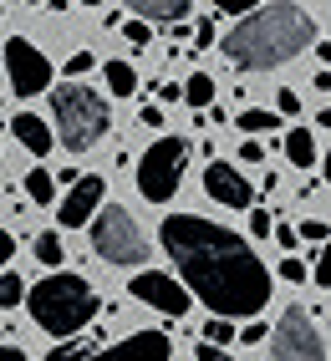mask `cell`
<instances>
[{"mask_svg": "<svg viewBox=\"0 0 331 361\" xmlns=\"http://www.w3.org/2000/svg\"><path fill=\"white\" fill-rule=\"evenodd\" d=\"M123 6L143 20H163V26H183V16H188V0H123Z\"/></svg>", "mask_w": 331, "mask_h": 361, "instance_id": "14", "label": "cell"}, {"mask_svg": "<svg viewBox=\"0 0 331 361\" xmlns=\"http://www.w3.org/2000/svg\"><path fill=\"white\" fill-rule=\"evenodd\" d=\"M255 6H260V0H215V11H219V16H250Z\"/></svg>", "mask_w": 331, "mask_h": 361, "instance_id": "29", "label": "cell"}, {"mask_svg": "<svg viewBox=\"0 0 331 361\" xmlns=\"http://www.w3.org/2000/svg\"><path fill=\"white\" fill-rule=\"evenodd\" d=\"M296 239H306V245H316V250H321V245H326V219H306Z\"/></svg>", "mask_w": 331, "mask_h": 361, "instance_id": "27", "label": "cell"}, {"mask_svg": "<svg viewBox=\"0 0 331 361\" xmlns=\"http://www.w3.org/2000/svg\"><path fill=\"white\" fill-rule=\"evenodd\" d=\"M11 133H16V142H20V148H26V153H36V158H46V153L56 148L52 128H46L41 117H31V112H16V117H11Z\"/></svg>", "mask_w": 331, "mask_h": 361, "instance_id": "13", "label": "cell"}, {"mask_svg": "<svg viewBox=\"0 0 331 361\" xmlns=\"http://www.w3.org/2000/svg\"><path fill=\"white\" fill-rule=\"evenodd\" d=\"M128 295H133L138 305L158 310V316H169V321L188 316V290H183V285H179L174 275H158V270H138V275L128 280Z\"/></svg>", "mask_w": 331, "mask_h": 361, "instance_id": "9", "label": "cell"}, {"mask_svg": "<svg viewBox=\"0 0 331 361\" xmlns=\"http://www.w3.org/2000/svg\"><path fill=\"white\" fill-rule=\"evenodd\" d=\"M179 102H188V107H209L215 102V77H204V71H194L188 82H179Z\"/></svg>", "mask_w": 331, "mask_h": 361, "instance_id": "16", "label": "cell"}, {"mask_svg": "<svg viewBox=\"0 0 331 361\" xmlns=\"http://www.w3.org/2000/svg\"><path fill=\"white\" fill-rule=\"evenodd\" d=\"M92 351H97V336H77V341H56L46 361H87Z\"/></svg>", "mask_w": 331, "mask_h": 361, "instance_id": "19", "label": "cell"}, {"mask_svg": "<svg viewBox=\"0 0 331 361\" xmlns=\"http://www.w3.org/2000/svg\"><path fill=\"white\" fill-rule=\"evenodd\" d=\"M311 270H316V285L326 290V255H316V259H311Z\"/></svg>", "mask_w": 331, "mask_h": 361, "instance_id": "39", "label": "cell"}, {"mask_svg": "<svg viewBox=\"0 0 331 361\" xmlns=\"http://www.w3.org/2000/svg\"><path fill=\"white\" fill-rule=\"evenodd\" d=\"M0 11H6V6H0Z\"/></svg>", "mask_w": 331, "mask_h": 361, "instance_id": "43", "label": "cell"}, {"mask_svg": "<svg viewBox=\"0 0 331 361\" xmlns=\"http://www.w3.org/2000/svg\"><path fill=\"white\" fill-rule=\"evenodd\" d=\"M270 361H326V336L321 326L306 316L301 305H291L270 331Z\"/></svg>", "mask_w": 331, "mask_h": 361, "instance_id": "7", "label": "cell"}, {"mask_svg": "<svg viewBox=\"0 0 331 361\" xmlns=\"http://www.w3.org/2000/svg\"><path fill=\"white\" fill-rule=\"evenodd\" d=\"M26 310H31V321H36L41 331H52V336H77V331H87L92 321H97L102 300H97V290H92L82 275L52 270V275H41L31 290H26Z\"/></svg>", "mask_w": 331, "mask_h": 361, "instance_id": "3", "label": "cell"}, {"mask_svg": "<svg viewBox=\"0 0 331 361\" xmlns=\"http://www.w3.org/2000/svg\"><path fill=\"white\" fill-rule=\"evenodd\" d=\"M6 77H11V92L16 97H41V92H52V61L36 41L26 36H11L6 41Z\"/></svg>", "mask_w": 331, "mask_h": 361, "instance_id": "8", "label": "cell"}, {"mask_svg": "<svg viewBox=\"0 0 331 361\" xmlns=\"http://www.w3.org/2000/svg\"><path fill=\"white\" fill-rule=\"evenodd\" d=\"M265 336H270V331H265V321H250L245 331H234V341H245V346H260Z\"/></svg>", "mask_w": 331, "mask_h": 361, "instance_id": "28", "label": "cell"}, {"mask_svg": "<svg viewBox=\"0 0 331 361\" xmlns=\"http://www.w3.org/2000/svg\"><path fill=\"white\" fill-rule=\"evenodd\" d=\"M183 168H188V137H179V133L153 137L143 158H138V194L148 204H169L183 183Z\"/></svg>", "mask_w": 331, "mask_h": 361, "instance_id": "5", "label": "cell"}, {"mask_svg": "<svg viewBox=\"0 0 331 361\" xmlns=\"http://www.w3.org/2000/svg\"><path fill=\"white\" fill-rule=\"evenodd\" d=\"M123 36H128V46H148V26H143V20H128V26H123Z\"/></svg>", "mask_w": 331, "mask_h": 361, "instance_id": "31", "label": "cell"}, {"mask_svg": "<svg viewBox=\"0 0 331 361\" xmlns=\"http://www.w3.org/2000/svg\"><path fill=\"white\" fill-rule=\"evenodd\" d=\"M286 158H291L296 168H306V173H311V163L321 158L316 137H311V128H286Z\"/></svg>", "mask_w": 331, "mask_h": 361, "instance_id": "15", "label": "cell"}, {"mask_svg": "<svg viewBox=\"0 0 331 361\" xmlns=\"http://www.w3.org/2000/svg\"><path fill=\"white\" fill-rule=\"evenodd\" d=\"M52 123H56V142L66 153H92L97 142L112 133V112H107V97L92 92L82 82H61L52 92Z\"/></svg>", "mask_w": 331, "mask_h": 361, "instance_id": "4", "label": "cell"}, {"mask_svg": "<svg viewBox=\"0 0 331 361\" xmlns=\"http://www.w3.org/2000/svg\"><path fill=\"white\" fill-rule=\"evenodd\" d=\"M26 6H46V0H26Z\"/></svg>", "mask_w": 331, "mask_h": 361, "instance_id": "41", "label": "cell"}, {"mask_svg": "<svg viewBox=\"0 0 331 361\" xmlns=\"http://www.w3.org/2000/svg\"><path fill=\"white\" fill-rule=\"evenodd\" d=\"M92 255L102 264H143L148 259V234L133 224L123 204H107L92 214Z\"/></svg>", "mask_w": 331, "mask_h": 361, "instance_id": "6", "label": "cell"}, {"mask_svg": "<svg viewBox=\"0 0 331 361\" xmlns=\"http://www.w3.org/2000/svg\"><path fill=\"white\" fill-rule=\"evenodd\" d=\"M102 77H107V92H112V97H133V92H138V71H133L128 61H107Z\"/></svg>", "mask_w": 331, "mask_h": 361, "instance_id": "17", "label": "cell"}, {"mask_svg": "<svg viewBox=\"0 0 331 361\" xmlns=\"http://www.w3.org/2000/svg\"><path fill=\"white\" fill-rule=\"evenodd\" d=\"M280 280H286V285H306V259L286 255V259H280Z\"/></svg>", "mask_w": 331, "mask_h": 361, "instance_id": "24", "label": "cell"}, {"mask_svg": "<svg viewBox=\"0 0 331 361\" xmlns=\"http://www.w3.org/2000/svg\"><path fill=\"white\" fill-rule=\"evenodd\" d=\"M158 245L179 264V285L188 300H204L215 321H260L270 305V270L250 250V239L229 234L204 214H169L158 229Z\"/></svg>", "mask_w": 331, "mask_h": 361, "instance_id": "1", "label": "cell"}, {"mask_svg": "<svg viewBox=\"0 0 331 361\" xmlns=\"http://www.w3.org/2000/svg\"><path fill=\"white\" fill-rule=\"evenodd\" d=\"M92 66H97V56H92V51H72V56H66V77L77 82V77H87Z\"/></svg>", "mask_w": 331, "mask_h": 361, "instance_id": "26", "label": "cell"}, {"mask_svg": "<svg viewBox=\"0 0 331 361\" xmlns=\"http://www.w3.org/2000/svg\"><path fill=\"white\" fill-rule=\"evenodd\" d=\"M301 112V92H280L275 97V117H296Z\"/></svg>", "mask_w": 331, "mask_h": 361, "instance_id": "30", "label": "cell"}, {"mask_svg": "<svg viewBox=\"0 0 331 361\" xmlns=\"http://www.w3.org/2000/svg\"><path fill=\"white\" fill-rule=\"evenodd\" d=\"M20 300H26V280H20V275H0V310H16Z\"/></svg>", "mask_w": 331, "mask_h": 361, "instance_id": "22", "label": "cell"}, {"mask_svg": "<svg viewBox=\"0 0 331 361\" xmlns=\"http://www.w3.org/2000/svg\"><path fill=\"white\" fill-rule=\"evenodd\" d=\"M11 255H16V239L0 229V275H6V264H11Z\"/></svg>", "mask_w": 331, "mask_h": 361, "instance_id": "36", "label": "cell"}, {"mask_svg": "<svg viewBox=\"0 0 331 361\" xmlns=\"http://www.w3.org/2000/svg\"><path fill=\"white\" fill-rule=\"evenodd\" d=\"M87 361H174V341H169L163 331H133V336H123L117 346L92 351Z\"/></svg>", "mask_w": 331, "mask_h": 361, "instance_id": "11", "label": "cell"}, {"mask_svg": "<svg viewBox=\"0 0 331 361\" xmlns=\"http://www.w3.org/2000/svg\"><path fill=\"white\" fill-rule=\"evenodd\" d=\"M204 194L215 199V204H224V209H234V214H250L255 209L250 178L234 163H224V158H209V168H204Z\"/></svg>", "mask_w": 331, "mask_h": 361, "instance_id": "10", "label": "cell"}, {"mask_svg": "<svg viewBox=\"0 0 331 361\" xmlns=\"http://www.w3.org/2000/svg\"><path fill=\"white\" fill-rule=\"evenodd\" d=\"M229 341H234V326H229V321H209V326H204V346L224 351Z\"/></svg>", "mask_w": 331, "mask_h": 361, "instance_id": "23", "label": "cell"}, {"mask_svg": "<svg viewBox=\"0 0 331 361\" xmlns=\"http://www.w3.org/2000/svg\"><path fill=\"white\" fill-rule=\"evenodd\" d=\"M316 36H321L316 20L306 16L296 0H275L265 11H250L240 26L219 41V56L234 71H275V66L296 61Z\"/></svg>", "mask_w": 331, "mask_h": 361, "instance_id": "2", "label": "cell"}, {"mask_svg": "<svg viewBox=\"0 0 331 361\" xmlns=\"http://www.w3.org/2000/svg\"><path fill=\"white\" fill-rule=\"evenodd\" d=\"M215 41H219V36H215V20H199V26H194V46H204V51H209Z\"/></svg>", "mask_w": 331, "mask_h": 361, "instance_id": "32", "label": "cell"}, {"mask_svg": "<svg viewBox=\"0 0 331 361\" xmlns=\"http://www.w3.org/2000/svg\"><path fill=\"white\" fill-rule=\"evenodd\" d=\"M102 199H107L102 173H77V183L66 188V199H61V214H56V219H61L66 229H82V224H92V214L102 209Z\"/></svg>", "mask_w": 331, "mask_h": 361, "instance_id": "12", "label": "cell"}, {"mask_svg": "<svg viewBox=\"0 0 331 361\" xmlns=\"http://www.w3.org/2000/svg\"><path fill=\"white\" fill-rule=\"evenodd\" d=\"M138 123H143V128H163V107H138Z\"/></svg>", "mask_w": 331, "mask_h": 361, "instance_id": "34", "label": "cell"}, {"mask_svg": "<svg viewBox=\"0 0 331 361\" xmlns=\"http://www.w3.org/2000/svg\"><path fill=\"white\" fill-rule=\"evenodd\" d=\"M77 6H87V11H92V6H102V0H77Z\"/></svg>", "mask_w": 331, "mask_h": 361, "instance_id": "40", "label": "cell"}, {"mask_svg": "<svg viewBox=\"0 0 331 361\" xmlns=\"http://www.w3.org/2000/svg\"><path fill=\"white\" fill-rule=\"evenodd\" d=\"M0 336H6V331H0Z\"/></svg>", "mask_w": 331, "mask_h": 361, "instance_id": "42", "label": "cell"}, {"mask_svg": "<svg viewBox=\"0 0 331 361\" xmlns=\"http://www.w3.org/2000/svg\"><path fill=\"white\" fill-rule=\"evenodd\" d=\"M270 234H275V245H280V250H296V229H286V224H275Z\"/></svg>", "mask_w": 331, "mask_h": 361, "instance_id": "37", "label": "cell"}, {"mask_svg": "<svg viewBox=\"0 0 331 361\" xmlns=\"http://www.w3.org/2000/svg\"><path fill=\"white\" fill-rule=\"evenodd\" d=\"M36 259L46 264V270H56V264L66 259V255H61V234H56V229H46V234H36Z\"/></svg>", "mask_w": 331, "mask_h": 361, "instance_id": "21", "label": "cell"}, {"mask_svg": "<svg viewBox=\"0 0 331 361\" xmlns=\"http://www.w3.org/2000/svg\"><path fill=\"white\" fill-rule=\"evenodd\" d=\"M234 123H240V133H280V117L270 107H250V112L234 117Z\"/></svg>", "mask_w": 331, "mask_h": 361, "instance_id": "20", "label": "cell"}, {"mask_svg": "<svg viewBox=\"0 0 331 361\" xmlns=\"http://www.w3.org/2000/svg\"><path fill=\"white\" fill-rule=\"evenodd\" d=\"M0 361H31V356L20 351V346H0Z\"/></svg>", "mask_w": 331, "mask_h": 361, "instance_id": "38", "label": "cell"}, {"mask_svg": "<svg viewBox=\"0 0 331 361\" xmlns=\"http://www.w3.org/2000/svg\"><path fill=\"white\" fill-rule=\"evenodd\" d=\"M26 199L31 204H52L56 199V173H52V168H31V173H26Z\"/></svg>", "mask_w": 331, "mask_h": 361, "instance_id": "18", "label": "cell"}, {"mask_svg": "<svg viewBox=\"0 0 331 361\" xmlns=\"http://www.w3.org/2000/svg\"><path fill=\"white\" fill-rule=\"evenodd\" d=\"M270 229H275V214L270 209H250V234L255 239H270Z\"/></svg>", "mask_w": 331, "mask_h": 361, "instance_id": "25", "label": "cell"}, {"mask_svg": "<svg viewBox=\"0 0 331 361\" xmlns=\"http://www.w3.org/2000/svg\"><path fill=\"white\" fill-rule=\"evenodd\" d=\"M194 361H234V356H229V351H215V346H204V341H199V346H194Z\"/></svg>", "mask_w": 331, "mask_h": 361, "instance_id": "35", "label": "cell"}, {"mask_svg": "<svg viewBox=\"0 0 331 361\" xmlns=\"http://www.w3.org/2000/svg\"><path fill=\"white\" fill-rule=\"evenodd\" d=\"M240 163H265V148H260V137L240 142Z\"/></svg>", "mask_w": 331, "mask_h": 361, "instance_id": "33", "label": "cell"}]
</instances>
